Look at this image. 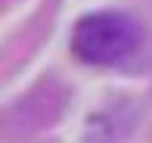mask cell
<instances>
[{"mask_svg":"<svg viewBox=\"0 0 152 143\" xmlns=\"http://www.w3.org/2000/svg\"><path fill=\"white\" fill-rule=\"evenodd\" d=\"M140 44V28L121 12H90L78 19L72 31V53L90 65L118 62Z\"/></svg>","mask_w":152,"mask_h":143,"instance_id":"obj_1","label":"cell"}]
</instances>
